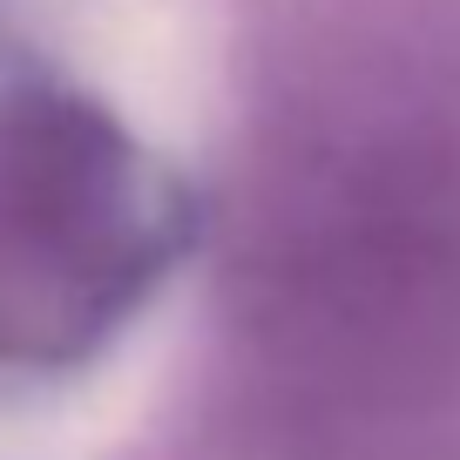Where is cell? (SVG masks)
Here are the masks:
<instances>
[{
  "instance_id": "obj_1",
  "label": "cell",
  "mask_w": 460,
  "mask_h": 460,
  "mask_svg": "<svg viewBox=\"0 0 460 460\" xmlns=\"http://www.w3.org/2000/svg\"><path fill=\"white\" fill-rule=\"evenodd\" d=\"M88 68L109 102L156 143H190L203 115V68L183 21L163 0H95L88 14Z\"/></svg>"
}]
</instances>
